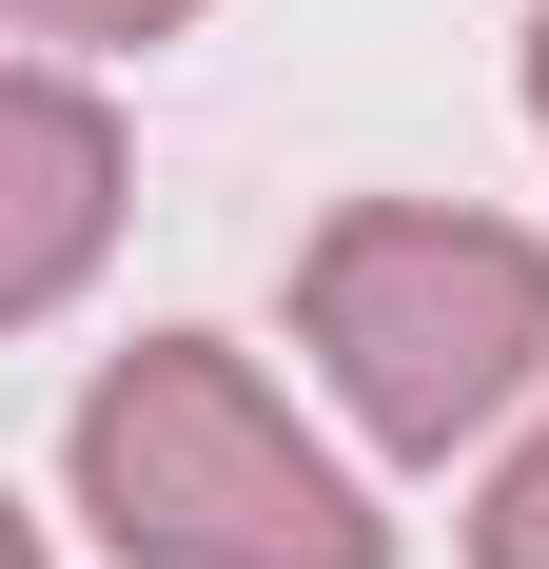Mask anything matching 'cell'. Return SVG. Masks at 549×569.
<instances>
[{
	"mask_svg": "<svg viewBox=\"0 0 549 569\" xmlns=\"http://www.w3.org/2000/svg\"><path fill=\"white\" fill-rule=\"evenodd\" d=\"M295 335H315V373L353 393L373 452H471L549 373V236L451 217V197H353L295 256Z\"/></svg>",
	"mask_w": 549,
	"mask_h": 569,
	"instance_id": "7a4b0ae2",
	"label": "cell"
},
{
	"mask_svg": "<svg viewBox=\"0 0 549 569\" xmlns=\"http://www.w3.org/2000/svg\"><path fill=\"white\" fill-rule=\"evenodd\" d=\"M99 256H118V118L79 79H20L0 59V335L59 315Z\"/></svg>",
	"mask_w": 549,
	"mask_h": 569,
	"instance_id": "3957f363",
	"label": "cell"
},
{
	"mask_svg": "<svg viewBox=\"0 0 549 569\" xmlns=\"http://www.w3.org/2000/svg\"><path fill=\"white\" fill-rule=\"evenodd\" d=\"M79 511L138 569H392L373 491L256 393V353L217 335H138L79 393Z\"/></svg>",
	"mask_w": 549,
	"mask_h": 569,
	"instance_id": "6da1fadb",
	"label": "cell"
},
{
	"mask_svg": "<svg viewBox=\"0 0 549 569\" xmlns=\"http://www.w3.org/2000/svg\"><path fill=\"white\" fill-rule=\"evenodd\" d=\"M0 569H40V530H20V511H0Z\"/></svg>",
	"mask_w": 549,
	"mask_h": 569,
	"instance_id": "8992f818",
	"label": "cell"
},
{
	"mask_svg": "<svg viewBox=\"0 0 549 569\" xmlns=\"http://www.w3.org/2000/svg\"><path fill=\"white\" fill-rule=\"evenodd\" d=\"M197 0H0V40H79V59H138V40H177Z\"/></svg>",
	"mask_w": 549,
	"mask_h": 569,
	"instance_id": "5b68a950",
	"label": "cell"
},
{
	"mask_svg": "<svg viewBox=\"0 0 549 569\" xmlns=\"http://www.w3.org/2000/svg\"><path fill=\"white\" fill-rule=\"evenodd\" d=\"M471 569H549V412L491 452V491H471Z\"/></svg>",
	"mask_w": 549,
	"mask_h": 569,
	"instance_id": "277c9868",
	"label": "cell"
},
{
	"mask_svg": "<svg viewBox=\"0 0 549 569\" xmlns=\"http://www.w3.org/2000/svg\"><path fill=\"white\" fill-rule=\"evenodd\" d=\"M530 118H549V20H530Z\"/></svg>",
	"mask_w": 549,
	"mask_h": 569,
	"instance_id": "52a82bcc",
	"label": "cell"
}]
</instances>
